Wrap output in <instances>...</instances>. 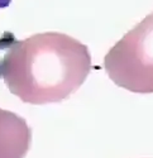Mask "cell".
Segmentation results:
<instances>
[{"mask_svg": "<svg viewBox=\"0 0 153 158\" xmlns=\"http://www.w3.org/2000/svg\"><path fill=\"white\" fill-rule=\"evenodd\" d=\"M9 37L0 39L5 48L0 77L23 102H61L82 86L91 71L87 46L68 34L44 32L23 41Z\"/></svg>", "mask_w": 153, "mask_h": 158, "instance_id": "6da1fadb", "label": "cell"}, {"mask_svg": "<svg viewBox=\"0 0 153 158\" xmlns=\"http://www.w3.org/2000/svg\"><path fill=\"white\" fill-rule=\"evenodd\" d=\"M11 4V0H0V9H4Z\"/></svg>", "mask_w": 153, "mask_h": 158, "instance_id": "277c9868", "label": "cell"}, {"mask_svg": "<svg viewBox=\"0 0 153 158\" xmlns=\"http://www.w3.org/2000/svg\"><path fill=\"white\" fill-rule=\"evenodd\" d=\"M32 142V129L24 118L0 108V158H24Z\"/></svg>", "mask_w": 153, "mask_h": 158, "instance_id": "3957f363", "label": "cell"}, {"mask_svg": "<svg viewBox=\"0 0 153 158\" xmlns=\"http://www.w3.org/2000/svg\"><path fill=\"white\" fill-rule=\"evenodd\" d=\"M104 69L117 86L135 94H153V13L109 49Z\"/></svg>", "mask_w": 153, "mask_h": 158, "instance_id": "7a4b0ae2", "label": "cell"}]
</instances>
